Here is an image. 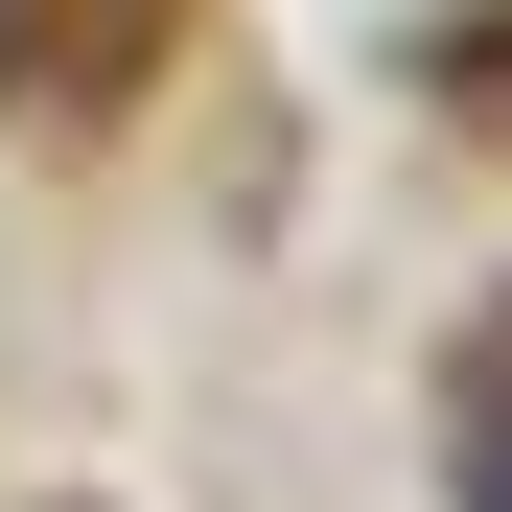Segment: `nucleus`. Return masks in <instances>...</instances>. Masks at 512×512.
Here are the masks:
<instances>
[{"label":"nucleus","instance_id":"obj_2","mask_svg":"<svg viewBox=\"0 0 512 512\" xmlns=\"http://www.w3.org/2000/svg\"><path fill=\"white\" fill-rule=\"evenodd\" d=\"M443 466H466V512H512V419H466V443H443Z\"/></svg>","mask_w":512,"mask_h":512},{"label":"nucleus","instance_id":"obj_1","mask_svg":"<svg viewBox=\"0 0 512 512\" xmlns=\"http://www.w3.org/2000/svg\"><path fill=\"white\" fill-rule=\"evenodd\" d=\"M187 0H0V94H117Z\"/></svg>","mask_w":512,"mask_h":512}]
</instances>
